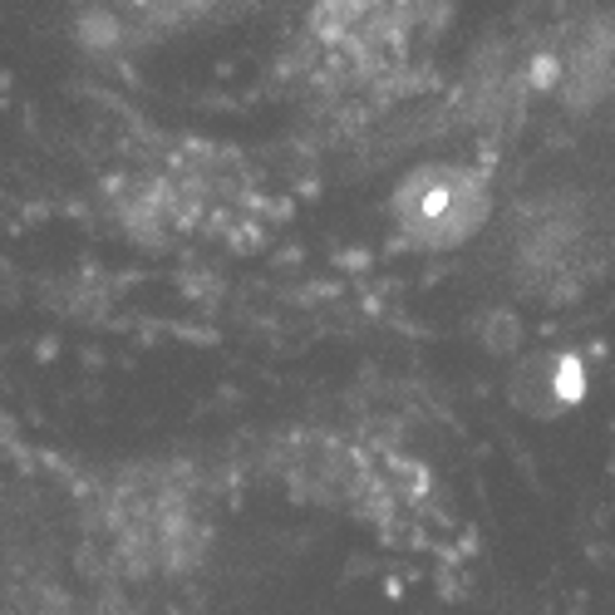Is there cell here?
Segmentation results:
<instances>
[{
    "label": "cell",
    "mask_w": 615,
    "mask_h": 615,
    "mask_svg": "<svg viewBox=\"0 0 615 615\" xmlns=\"http://www.w3.org/2000/svg\"><path fill=\"white\" fill-rule=\"evenodd\" d=\"M477 217H483V182L463 168H424L399 192V222L424 246L463 242Z\"/></svg>",
    "instance_id": "1"
}]
</instances>
